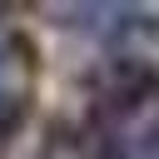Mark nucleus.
Masks as SVG:
<instances>
[{
	"label": "nucleus",
	"instance_id": "nucleus-2",
	"mask_svg": "<svg viewBox=\"0 0 159 159\" xmlns=\"http://www.w3.org/2000/svg\"><path fill=\"white\" fill-rule=\"evenodd\" d=\"M50 15H60L55 25L70 30H89L99 40H119V35H154V15L139 5H50Z\"/></svg>",
	"mask_w": 159,
	"mask_h": 159
},
{
	"label": "nucleus",
	"instance_id": "nucleus-1",
	"mask_svg": "<svg viewBox=\"0 0 159 159\" xmlns=\"http://www.w3.org/2000/svg\"><path fill=\"white\" fill-rule=\"evenodd\" d=\"M89 124L124 154H159V70L139 55H109L89 70Z\"/></svg>",
	"mask_w": 159,
	"mask_h": 159
},
{
	"label": "nucleus",
	"instance_id": "nucleus-4",
	"mask_svg": "<svg viewBox=\"0 0 159 159\" xmlns=\"http://www.w3.org/2000/svg\"><path fill=\"white\" fill-rule=\"evenodd\" d=\"M25 114H30V99H25L20 89H5V84H0V149H5V144L20 134Z\"/></svg>",
	"mask_w": 159,
	"mask_h": 159
},
{
	"label": "nucleus",
	"instance_id": "nucleus-3",
	"mask_svg": "<svg viewBox=\"0 0 159 159\" xmlns=\"http://www.w3.org/2000/svg\"><path fill=\"white\" fill-rule=\"evenodd\" d=\"M50 159H129V154L109 134H99L94 124H84V129H55Z\"/></svg>",
	"mask_w": 159,
	"mask_h": 159
}]
</instances>
